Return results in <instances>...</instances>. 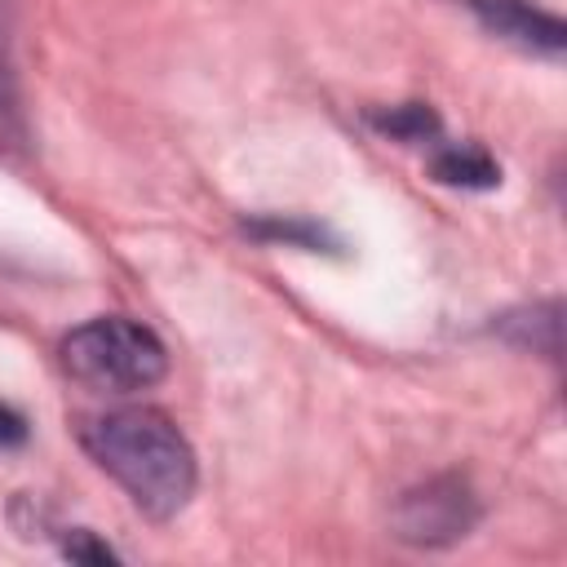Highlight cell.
<instances>
[{
	"instance_id": "ba28073f",
	"label": "cell",
	"mask_w": 567,
	"mask_h": 567,
	"mask_svg": "<svg viewBox=\"0 0 567 567\" xmlns=\"http://www.w3.org/2000/svg\"><path fill=\"white\" fill-rule=\"evenodd\" d=\"M66 554H71V558H84V563H111V558H115L106 545H93L89 536H75V540H66Z\"/></svg>"
},
{
	"instance_id": "8992f818",
	"label": "cell",
	"mask_w": 567,
	"mask_h": 567,
	"mask_svg": "<svg viewBox=\"0 0 567 567\" xmlns=\"http://www.w3.org/2000/svg\"><path fill=\"white\" fill-rule=\"evenodd\" d=\"M368 120H372V128H381L385 137H399V142H430L439 133V115L425 102H403V106H390V111H372Z\"/></svg>"
},
{
	"instance_id": "7a4b0ae2",
	"label": "cell",
	"mask_w": 567,
	"mask_h": 567,
	"mask_svg": "<svg viewBox=\"0 0 567 567\" xmlns=\"http://www.w3.org/2000/svg\"><path fill=\"white\" fill-rule=\"evenodd\" d=\"M58 354H62V368L75 381H84L93 390H106V394L146 390L168 372L164 341L146 323L124 319V315H102V319H89V323L71 328L62 337Z\"/></svg>"
},
{
	"instance_id": "3957f363",
	"label": "cell",
	"mask_w": 567,
	"mask_h": 567,
	"mask_svg": "<svg viewBox=\"0 0 567 567\" xmlns=\"http://www.w3.org/2000/svg\"><path fill=\"white\" fill-rule=\"evenodd\" d=\"M390 523H394L399 540L421 545V549H439V545L470 536V527L478 523V501H474L465 478L443 474V478H430V483L403 492Z\"/></svg>"
},
{
	"instance_id": "6da1fadb",
	"label": "cell",
	"mask_w": 567,
	"mask_h": 567,
	"mask_svg": "<svg viewBox=\"0 0 567 567\" xmlns=\"http://www.w3.org/2000/svg\"><path fill=\"white\" fill-rule=\"evenodd\" d=\"M80 439L146 518L164 523L195 496V452L186 434L155 408H120L93 416Z\"/></svg>"
},
{
	"instance_id": "277c9868",
	"label": "cell",
	"mask_w": 567,
	"mask_h": 567,
	"mask_svg": "<svg viewBox=\"0 0 567 567\" xmlns=\"http://www.w3.org/2000/svg\"><path fill=\"white\" fill-rule=\"evenodd\" d=\"M465 9L505 44L523 49V53H540V58H558L567 44L563 18L532 4V0H465Z\"/></svg>"
},
{
	"instance_id": "52a82bcc",
	"label": "cell",
	"mask_w": 567,
	"mask_h": 567,
	"mask_svg": "<svg viewBox=\"0 0 567 567\" xmlns=\"http://www.w3.org/2000/svg\"><path fill=\"white\" fill-rule=\"evenodd\" d=\"M252 235L261 239H284V244H301V248H323V226L315 221H288V217H257V221H244Z\"/></svg>"
},
{
	"instance_id": "9c48e42d",
	"label": "cell",
	"mask_w": 567,
	"mask_h": 567,
	"mask_svg": "<svg viewBox=\"0 0 567 567\" xmlns=\"http://www.w3.org/2000/svg\"><path fill=\"white\" fill-rule=\"evenodd\" d=\"M22 439H27V421H22L13 408H4V403H0V447L22 443Z\"/></svg>"
},
{
	"instance_id": "5b68a950",
	"label": "cell",
	"mask_w": 567,
	"mask_h": 567,
	"mask_svg": "<svg viewBox=\"0 0 567 567\" xmlns=\"http://www.w3.org/2000/svg\"><path fill=\"white\" fill-rule=\"evenodd\" d=\"M430 173L443 186H465V190H492L501 182V164L483 146H474V142H456V146L434 151Z\"/></svg>"
}]
</instances>
